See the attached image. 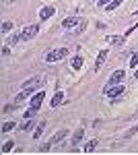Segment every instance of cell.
Listing matches in <instances>:
<instances>
[{
	"label": "cell",
	"mask_w": 138,
	"mask_h": 155,
	"mask_svg": "<svg viewBox=\"0 0 138 155\" xmlns=\"http://www.w3.org/2000/svg\"><path fill=\"white\" fill-rule=\"evenodd\" d=\"M68 54V48H58V50H52V52H47L46 54V62H58V60H62L64 56Z\"/></svg>",
	"instance_id": "6da1fadb"
},
{
	"label": "cell",
	"mask_w": 138,
	"mask_h": 155,
	"mask_svg": "<svg viewBox=\"0 0 138 155\" xmlns=\"http://www.w3.org/2000/svg\"><path fill=\"white\" fill-rule=\"evenodd\" d=\"M37 31H39V27H37V25H27L23 31L19 33V35H21V41H27V39L35 37V35H37Z\"/></svg>",
	"instance_id": "7a4b0ae2"
},
{
	"label": "cell",
	"mask_w": 138,
	"mask_h": 155,
	"mask_svg": "<svg viewBox=\"0 0 138 155\" xmlns=\"http://www.w3.org/2000/svg\"><path fill=\"white\" fill-rule=\"evenodd\" d=\"M81 23H85V19H81V17H66L62 21V27L64 29H72V27H79Z\"/></svg>",
	"instance_id": "3957f363"
},
{
	"label": "cell",
	"mask_w": 138,
	"mask_h": 155,
	"mask_svg": "<svg viewBox=\"0 0 138 155\" xmlns=\"http://www.w3.org/2000/svg\"><path fill=\"white\" fill-rule=\"evenodd\" d=\"M103 93H105V95H109V97H117V95H122V93H124V87H122V85L105 87V89H103Z\"/></svg>",
	"instance_id": "277c9868"
},
{
	"label": "cell",
	"mask_w": 138,
	"mask_h": 155,
	"mask_svg": "<svg viewBox=\"0 0 138 155\" xmlns=\"http://www.w3.org/2000/svg\"><path fill=\"white\" fill-rule=\"evenodd\" d=\"M124 79V71H115L111 72V77H109V81H107V87H114V85H120V81Z\"/></svg>",
	"instance_id": "5b68a950"
},
{
	"label": "cell",
	"mask_w": 138,
	"mask_h": 155,
	"mask_svg": "<svg viewBox=\"0 0 138 155\" xmlns=\"http://www.w3.org/2000/svg\"><path fill=\"white\" fill-rule=\"evenodd\" d=\"M39 85H41V79H37V77H35V79L25 81V83H23V89H27V91H33V89H37Z\"/></svg>",
	"instance_id": "8992f818"
},
{
	"label": "cell",
	"mask_w": 138,
	"mask_h": 155,
	"mask_svg": "<svg viewBox=\"0 0 138 155\" xmlns=\"http://www.w3.org/2000/svg\"><path fill=\"white\" fill-rule=\"evenodd\" d=\"M66 134H68V130H66V128H62V130H58L56 134H54V137L47 141V143H50V145H58L60 141H62V139H64V137H66Z\"/></svg>",
	"instance_id": "52a82bcc"
},
{
	"label": "cell",
	"mask_w": 138,
	"mask_h": 155,
	"mask_svg": "<svg viewBox=\"0 0 138 155\" xmlns=\"http://www.w3.org/2000/svg\"><path fill=\"white\" fill-rule=\"evenodd\" d=\"M54 12H56V8H54V6H43V8L39 11V19H41V21H46V19H50Z\"/></svg>",
	"instance_id": "ba28073f"
},
{
	"label": "cell",
	"mask_w": 138,
	"mask_h": 155,
	"mask_svg": "<svg viewBox=\"0 0 138 155\" xmlns=\"http://www.w3.org/2000/svg\"><path fill=\"white\" fill-rule=\"evenodd\" d=\"M43 97H46V93H43V91H37V93H35V95L31 97V106L39 110V106H41V101H43Z\"/></svg>",
	"instance_id": "9c48e42d"
},
{
	"label": "cell",
	"mask_w": 138,
	"mask_h": 155,
	"mask_svg": "<svg viewBox=\"0 0 138 155\" xmlns=\"http://www.w3.org/2000/svg\"><path fill=\"white\" fill-rule=\"evenodd\" d=\"M60 104H64V93H62V91H58L56 95L52 97V101H50V107H58Z\"/></svg>",
	"instance_id": "30bf717a"
},
{
	"label": "cell",
	"mask_w": 138,
	"mask_h": 155,
	"mask_svg": "<svg viewBox=\"0 0 138 155\" xmlns=\"http://www.w3.org/2000/svg\"><path fill=\"white\" fill-rule=\"evenodd\" d=\"M105 58H107V52L103 50V52L97 56V62H95V71H101V66L105 64Z\"/></svg>",
	"instance_id": "8fae6325"
},
{
	"label": "cell",
	"mask_w": 138,
	"mask_h": 155,
	"mask_svg": "<svg viewBox=\"0 0 138 155\" xmlns=\"http://www.w3.org/2000/svg\"><path fill=\"white\" fill-rule=\"evenodd\" d=\"M107 44H114V46H122V44H124V37H122V35H109V37H107Z\"/></svg>",
	"instance_id": "7c38bea8"
},
{
	"label": "cell",
	"mask_w": 138,
	"mask_h": 155,
	"mask_svg": "<svg viewBox=\"0 0 138 155\" xmlns=\"http://www.w3.org/2000/svg\"><path fill=\"white\" fill-rule=\"evenodd\" d=\"M82 137H85V128H79V130L74 132V137H72V145H79Z\"/></svg>",
	"instance_id": "4fadbf2b"
},
{
	"label": "cell",
	"mask_w": 138,
	"mask_h": 155,
	"mask_svg": "<svg viewBox=\"0 0 138 155\" xmlns=\"http://www.w3.org/2000/svg\"><path fill=\"white\" fill-rule=\"evenodd\" d=\"M70 64H72V68H74V71H81V68H82V58H81V56H74Z\"/></svg>",
	"instance_id": "5bb4252c"
},
{
	"label": "cell",
	"mask_w": 138,
	"mask_h": 155,
	"mask_svg": "<svg viewBox=\"0 0 138 155\" xmlns=\"http://www.w3.org/2000/svg\"><path fill=\"white\" fill-rule=\"evenodd\" d=\"M27 97H29V91H27V89H23V91H21L19 95L14 97V104H23V101L27 99Z\"/></svg>",
	"instance_id": "9a60e30c"
},
{
	"label": "cell",
	"mask_w": 138,
	"mask_h": 155,
	"mask_svg": "<svg viewBox=\"0 0 138 155\" xmlns=\"http://www.w3.org/2000/svg\"><path fill=\"white\" fill-rule=\"evenodd\" d=\"M122 2H124V0H111V2H109V4L105 6V11H107V12H109V11H115V8H117V6H120Z\"/></svg>",
	"instance_id": "2e32d148"
},
{
	"label": "cell",
	"mask_w": 138,
	"mask_h": 155,
	"mask_svg": "<svg viewBox=\"0 0 138 155\" xmlns=\"http://www.w3.org/2000/svg\"><path fill=\"white\" fill-rule=\"evenodd\" d=\"M43 128H46V122H41V124H39V126L35 128V132H33V137H35V139H39V137H41V132H43Z\"/></svg>",
	"instance_id": "e0dca14e"
},
{
	"label": "cell",
	"mask_w": 138,
	"mask_h": 155,
	"mask_svg": "<svg viewBox=\"0 0 138 155\" xmlns=\"http://www.w3.org/2000/svg\"><path fill=\"white\" fill-rule=\"evenodd\" d=\"M95 147H97V141H89V143H87V147H85V153H91V151H95Z\"/></svg>",
	"instance_id": "ac0fdd59"
},
{
	"label": "cell",
	"mask_w": 138,
	"mask_h": 155,
	"mask_svg": "<svg viewBox=\"0 0 138 155\" xmlns=\"http://www.w3.org/2000/svg\"><path fill=\"white\" fill-rule=\"evenodd\" d=\"M0 29H2V33H8V31H11V29H12V23H11V21H4Z\"/></svg>",
	"instance_id": "d6986e66"
},
{
	"label": "cell",
	"mask_w": 138,
	"mask_h": 155,
	"mask_svg": "<svg viewBox=\"0 0 138 155\" xmlns=\"http://www.w3.org/2000/svg\"><path fill=\"white\" fill-rule=\"evenodd\" d=\"M14 128V122H4L2 124V132H11Z\"/></svg>",
	"instance_id": "ffe728a7"
},
{
	"label": "cell",
	"mask_w": 138,
	"mask_h": 155,
	"mask_svg": "<svg viewBox=\"0 0 138 155\" xmlns=\"http://www.w3.org/2000/svg\"><path fill=\"white\" fill-rule=\"evenodd\" d=\"M12 145H14L12 141H6V143L2 145V153H8V151H12Z\"/></svg>",
	"instance_id": "44dd1931"
},
{
	"label": "cell",
	"mask_w": 138,
	"mask_h": 155,
	"mask_svg": "<svg viewBox=\"0 0 138 155\" xmlns=\"http://www.w3.org/2000/svg\"><path fill=\"white\" fill-rule=\"evenodd\" d=\"M128 64H130L132 68H134V66H136V64H138V52H134V54L130 56V62H128Z\"/></svg>",
	"instance_id": "7402d4cb"
},
{
	"label": "cell",
	"mask_w": 138,
	"mask_h": 155,
	"mask_svg": "<svg viewBox=\"0 0 138 155\" xmlns=\"http://www.w3.org/2000/svg\"><path fill=\"white\" fill-rule=\"evenodd\" d=\"M35 114H37V107L31 106V110H27V112H25V118H33Z\"/></svg>",
	"instance_id": "603a6c76"
},
{
	"label": "cell",
	"mask_w": 138,
	"mask_h": 155,
	"mask_svg": "<svg viewBox=\"0 0 138 155\" xmlns=\"http://www.w3.org/2000/svg\"><path fill=\"white\" fill-rule=\"evenodd\" d=\"M31 126H33V120H31V118H27V122H25L23 126H21V130H29Z\"/></svg>",
	"instance_id": "cb8c5ba5"
},
{
	"label": "cell",
	"mask_w": 138,
	"mask_h": 155,
	"mask_svg": "<svg viewBox=\"0 0 138 155\" xmlns=\"http://www.w3.org/2000/svg\"><path fill=\"white\" fill-rule=\"evenodd\" d=\"M97 2H99V6H107V4H109L111 0H97Z\"/></svg>",
	"instance_id": "d4e9b609"
},
{
	"label": "cell",
	"mask_w": 138,
	"mask_h": 155,
	"mask_svg": "<svg viewBox=\"0 0 138 155\" xmlns=\"http://www.w3.org/2000/svg\"><path fill=\"white\" fill-rule=\"evenodd\" d=\"M134 79H136V81H138V71H136V72H134Z\"/></svg>",
	"instance_id": "484cf974"
}]
</instances>
